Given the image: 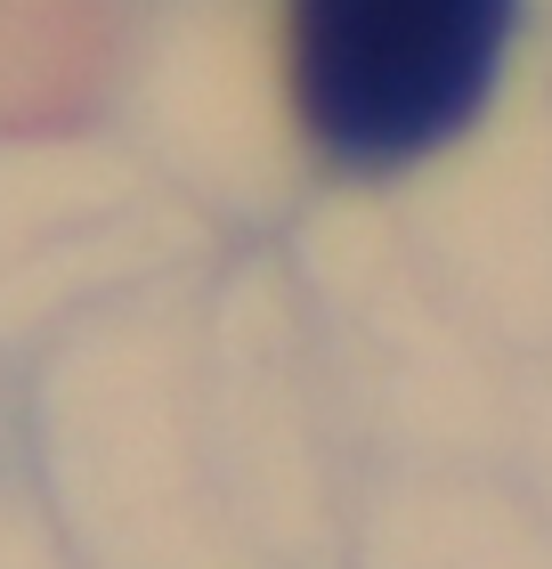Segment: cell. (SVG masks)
Listing matches in <instances>:
<instances>
[{
  "label": "cell",
  "mask_w": 552,
  "mask_h": 569,
  "mask_svg": "<svg viewBox=\"0 0 552 569\" xmlns=\"http://www.w3.org/2000/svg\"><path fill=\"white\" fill-rule=\"evenodd\" d=\"M520 0H284V82L333 171H407L480 122Z\"/></svg>",
  "instance_id": "obj_1"
}]
</instances>
